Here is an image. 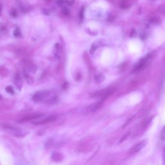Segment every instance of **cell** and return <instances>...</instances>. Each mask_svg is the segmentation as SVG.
Returning <instances> with one entry per match:
<instances>
[{
    "label": "cell",
    "instance_id": "cell-1",
    "mask_svg": "<svg viewBox=\"0 0 165 165\" xmlns=\"http://www.w3.org/2000/svg\"><path fill=\"white\" fill-rule=\"evenodd\" d=\"M114 92V89L113 88H108L105 89H103L101 90L96 91L93 93L91 95L92 98H101L102 100L105 101L106 99L110 97Z\"/></svg>",
    "mask_w": 165,
    "mask_h": 165
},
{
    "label": "cell",
    "instance_id": "cell-2",
    "mask_svg": "<svg viewBox=\"0 0 165 165\" xmlns=\"http://www.w3.org/2000/svg\"><path fill=\"white\" fill-rule=\"evenodd\" d=\"M151 58H152V55L150 54H148L146 56H145L144 57L141 59L137 63H136V65H135L133 68V72L135 73H139L141 71H142L145 67L146 66L148 61Z\"/></svg>",
    "mask_w": 165,
    "mask_h": 165
},
{
    "label": "cell",
    "instance_id": "cell-3",
    "mask_svg": "<svg viewBox=\"0 0 165 165\" xmlns=\"http://www.w3.org/2000/svg\"><path fill=\"white\" fill-rule=\"evenodd\" d=\"M50 94L49 90H41L39 92H36L35 94L33 95L32 101L36 103H39L43 101L48 95Z\"/></svg>",
    "mask_w": 165,
    "mask_h": 165
},
{
    "label": "cell",
    "instance_id": "cell-4",
    "mask_svg": "<svg viewBox=\"0 0 165 165\" xmlns=\"http://www.w3.org/2000/svg\"><path fill=\"white\" fill-rule=\"evenodd\" d=\"M146 144H147V140L141 141L137 143L136 145H134L130 149V153L133 154L140 152V151L146 145Z\"/></svg>",
    "mask_w": 165,
    "mask_h": 165
},
{
    "label": "cell",
    "instance_id": "cell-5",
    "mask_svg": "<svg viewBox=\"0 0 165 165\" xmlns=\"http://www.w3.org/2000/svg\"><path fill=\"white\" fill-rule=\"evenodd\" d=\"M43 116L44 115L42 114V113H36V114L29 115V116L24 117V118H23L22 119H21L19 122L25 123V122H28V121H32V120L41 119Z\"/></svg>",
    "mask_w": 165,
    "mask_h": 165
},
{
    "label": "cell",
    "instance_id": "cell-6",
    "mask_svg": "<svg viewBox=\"0 0 165 165\" xmlns=\"http://www.w3.org/2000/svg\"><path fill=\"white\" fill-rule=\"evenodd\" d=\"M56 119V116H50L44 119H41L38 120V121H34L33 124H34V125H44V124L52 122Z\"/></svg>",
    "mask_w": 165,
    "mask_h": 165
},
{
    "label": "cell",
    "instance_id": "cell-7",
    "mask_svg": "<svg viewBox=\"0 0 165 165\" xmlns=\"http://www.w3.org/2000/svg\"><path fill=\"white\" fill-rule=\"evenodd\" d=\"M104 101H103V100H102V99H101V101L97 102L94 105H92L90 107H89V109L90 110L91 112H96L97 110H98L99 108H101V107L103 105V103H104Z\"/></svg>",
    "mask_w": 165,
    "mask_h": 165
},
{
    "label": "cell",
    "instance_id": "cell-8",
    "mask_svg": "<svg viewBox=\"0 0 165 165\" xmlns=\"http://www.w3.org/2000/svg\"><path fill=\"white\" fill-rule=\"evenodd\" d=\"M14 82H15V85L16 86L17 88L19 89V90H22V88L23 87V81L19 74H16L15 78H14Z\"/></svg>",
    "mask_w": 165,
    "mask_h": 165
},
{
    "label": "cell",
    "instance_id": "cell-9",
    "mask_svg": "<svg viewBox=\"0 0 165 165\" xmlns=\"http://www.w3.org/2000/svg\"><path fill=\"white\" fill-rule=\"evenodd\" d=\"M26 68L29 72H32V73H35L37 70V67L35 64L31 63L30 61H27L26 63Z\"/></svg>",
    "mask_w": 165,
    "mask_h": 165
},
{
    "label": "cell",
    "instance_id": "cell-10",
    "mask_svg": "<svg viewBox=\"0 0 165 165\" xmlns=\"http://www.w3.org/2000/svg\"><path fill=\"white\" fill-rule=\"evenodd\" d=\"M52 159L55 162H60V161L63 159V156H62L61 154L59 152H54L52 154Z\"/></svg>",
    "mask_w": 165,
    "mask_h": 165
},
{
    "label": "cell",
    "instance_id": "cell-11",
    "mask_svg": "<svg viewBox=\"0 0 165 165\" xmlns=\"http://www.w3.org/2000/svg\"><path fill=\"white\" fill-rule=\"evenodd\" d=\"M103 43L101 41H95V43H93L92 44V47H91V49H90V53L91 54H94V52L97 50L98 48H99L101 45H102Z\"/></svg>",
    "mask_w": 165,
    "mask_h": 165
},
{
    "label": "cell",
    "instance_id": "cell-12",
    "mask_svg": "<svg viewBox=\"0 0 165 165\" xmlns=\"http://www.w3.org/2000/svg\"><path fill=\"white\" fill-rule=\"evenodd\" d=\"M59 44H56L54 48V54L57 57H59L60 56V47Z\"/></svg>",
    "mask_w": 165,
    "mask_h": 165
},
{
    "label": "cell",
    "instance_id": "cell-13",
    "mask_svg": "<svg viewBox=\"0 0 165 165\" xmlns=\"http://www.w3.org/2000/svg\"><path fill=\"white\" fill-rule=\"evenodd\" d=\"M130 6V3L128 0H123L121 3V7L123 9H126Z\"/></svg>",
    "mask_w": 165,
    "mask_h": 165
},
{
    "label": "cell",
    "instance_id": "cell-14",
    "mask_svg": "<svg viewBox=\"0 0 165 165\" xmlns=\"http://www.w3.org/2000/svg\"><path fill=\"white\" fill-rule=\"evenodd\" d=\"M105 80V77L103 74H99L96 75L95 77V81L98 82V83H101Z\"/></svg>",
    "mask_w": 165,
    "mask_h": 165
},
{
    "label": "cell",
    "instance_id": "cell-15",
    "mask_svg": "<svg viewBox=\"0 0 165 165\" xmlns=\"http://www.w3.org/2000/svg\"><path fill=\"white\" fill-rule=\"evenodd\" d=\"M25 79H26V80L28 82V83L31 85L33 82V80H32V77L30 76V75H29V74H27V72H25Z\"/></svg>",
    "mask_w": 165,
    "mask_h": 165
},
{
    "label": "cell",
    "instance_id": "cell-16",
    "mask_svg": "<svg viewBox=\"0 0 165 165\" xmlns=\"http://www.w3.org/2000/svg\"><path fill=\"white\" fill-rule=\"evenodd\" d=\"M5 90H6V92L9 93V94H11V95H14L15 93L14 90L13 88L11 87V86H7V87L5 88Z\"/></svg>",
    "mask_w": 165,
    "mask_h": 165
},
{
    "label": "cell",
    "instance_id": "cell-17",
    "mask_svg": "<svg viewBox=\"0 0 165 165\" xmlns=\"http://www.w3.org/2000/svg\"><path fill=\"white\" fill-rule=\"evenodd\" d=\"M14 35L15 37H19L21 36V32L18 28H16V30L14 32Z\"/></svg>",
    "mask_w": 165,
    "mask_h": 165
},
{
    "label": "cell",
    "instance_id": "cell-18",
    "mask_svg": "<svg viewBox=\"0 0 165 165\" xmlns=\"http://www.w3.org/2000/svg\"><path fill=\"white\" fill-rule=\"evenodd\" d=\"M161 139H162V140L164 141H165V126L163 128L162 132H161Z\"/></svg>",
    "mask_w": 165,
    "mask_h": 165
},
{
    "label": "cell",
    "instance_id": "cell-19",
    "mask_svg": "<svg viewBox=\"0 0 165 165\" xmlns=\"http://www.w3.org/2000/svg\"><path fill=\"white\" fill-rule=\"evenodd\" d=\"M163 164H165V147L164 148L163 153Z\"/></svg>",
    "mask_w": 165,
    "mask_h": 165
},
{
    "label": "cell",
    "instance_id": "cell-20",
    "mask_svg": "<svg viewBox=\"0 0 165 165\" xmlns=\"http://www.w3.org/2000/svg\"><path fill=\"white\" fill-rule=\"evenodd\" d=\"M67 85H68L67 82H65L64 83H63V90H65V89L67 88Z\"/></svg>",
    "mask_w": 165,
    "mask_h": 165
},
{
    "label": "cell",
    "instance_id": "cell-21",
    "mask_svg": "<svg viewBox=\"0 0 165 165\" xmlns=\"http://www.w3.org/2000/svg\"><path fill=\"white\" fill-rule=\"evenodd\" d=\"M151 1H156V0H151Z\"/></svg>",
    "mask_w": 165,
    "mask_h": 165
},
{
    "label": "cell",
    "instance_id": "cell-22",
    "mask_svg": "<svg viewBox=\"0 0 165 165\" xmlns=\"http://www.w3.org/2000/svg\"><path fill=\"white\" fill-rule=\"evenodd\" d=\"M1 96H0V99H1Z\"/></svg>",
    "mask_w": 165,
    "mask_h": 165
}]
</instances>
